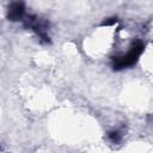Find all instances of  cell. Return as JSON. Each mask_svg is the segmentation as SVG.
<instances>
[{
    "label": "cell",
    "mask_w": 153,
    "mask_h": 153,
    "mask_svg": "<svg viewBox=\"0 0 153 153\" xmlns=\"http://www.w3.org/2000/svg\"><path fill=\"white\" fill-rule=\"evenodd\" d=\"M143 49H145V44L141 41L134 42L126 55L114 57V60H112V68L115 71H121V69L128 68L130 66H134L137 62L139 56L142 54Z\"/></svg>",
    "instance_id": "obj_1"
},
{
    "label": "cell",
    "mask_w": 153,
    "mask_h": 153,
    "mask_svg": "<svg viewBox=\"0 0 153 153\" xmlns=\"http://www.w3.org/2000/svg\"><path fill=\"white\" fill-rule=\"evenodd\" d=\"M23 25L25 29H31L32 31H35L42 43H50L49 36L47 33L49 29V22H47L45 19H41L33 14L25 16V18L23 19Z\"/></svg>",
    "instance_id": "obj_2"
},
{
    "label": "cell",
    "mask_w": 153,
    "mask_h": 153,
    "mask_svg": "<svg viewBox=\"0 0 153 153\" xmlns=\"http://www.w3.org/2000/svg\"><path fill=\"white\" fill-rule=\"evenodd\" d=\"M7 18L11 22L23 20L25 18V5L22 1L12 2L7 10Z\"/></svg>",
    "instance_id": "obj_3"
},
{
    "label": "cell",
    "mask_w": 153,
    "mask_h": 153,
    "mask_svg": "<svg viewBox=\"0 0 153 153\" xmlns=\"http://www.w3.org/2000/svg\"><path fill=\"white\" fill-rule=\"evenodd\" d=\"M108 137L110 139V141H111V142L117 143V142H120V141H121L122 135L120 134V131H117V130H112V131H109Z\"/></svg>",
    "instance_id": "obj_4"
},
{
    "label": "cell",
    "mask_w": 153,
    "mask_h": 153,
    "mask_svg": "<svg viewBox=\"0 0 153 153\" xmlns=\"http://www.w3.org/2000/svg\"><path fill=\"white\" fill-rule=\"evenodd\" d=\"M116 22H117V18H116V17H111V18L105 19V20L102 23V25H103V26H108V25H112V24H115Z\"/></svg>",
    "instance_id": "obj_5"
}]
</instances>
